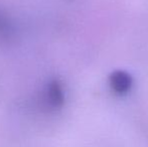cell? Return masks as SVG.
Here are the masks:
<instances>
[{"label": "cell", "mask_w": 148, "mask_h": 147, "mask_svg": "<svg viewBox=\"0 0 148 147\" xmlns=\"http://www.w3.org/2000/svg\"><path fill=\"white\" fill-rule=\"evenodd\" d=\"M45 101L51 109H60L64 104V92L62 84L58 80H51L45 91Z\"/></svg>", "instance_id": "cell-1"}, {"label": "cell", "mask_w": 148, "mask_h": 147, "mask_svg": "<svg viewBox=\"0 0 148 147\" xmlns=\"http://www.w3.org/2000/svg\"><path fill=\"white\" fill-rule=\"evenodd\" d=\"M110 85L118 94H124L132 86V78L128 73L123 71L114 72L110 77Z\"/></svg>", "instance_id": "cell-2"}, {"label": "cell", "mask_w": 148, "mask_h": 147, "mask_svg": "<svg viewBox=\"0 0 148 147\" xmlns=\"http://www.w3.org/2000/svg\"><path fill=\"white\" fill-rule=\"evenodd\" d=\"M14 25L4 11L0 10V39L9 40L14 36Z\"/></svg>", "instance_id": "cell-3"}]
</instances>
